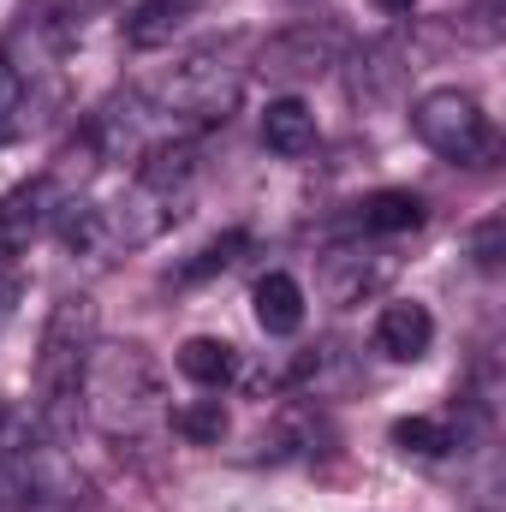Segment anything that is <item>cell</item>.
I'll return each mask as SVG.
<instances>
[{
    "instance_id": "17",
    "label": "cell",
    "mask_w": 506,
    "mask_h": 512,
    "mask_svg": "<svg viewBox=\"0 0 506 512\" xmlns=\"http://www.w3.org/2000/svg\"><path fill=\"white\" fill-rule=\"evenodd\" d=\"M495 245H501V221H483V227H477V262H483V268H495V262H501Z\"/></svg>"
},
{
    "instance_id": "1",
    "label": "cell",
    "mask_w": 506,
    "mask_h": 512,
    "mask_svg": "<svg viewBox=\"0 0 506 512\" xmlns=\"http://www.w3.org/2000/svg\"><path fill=\"white\" fill-rule=\"evenodd\" d=\"M78 405L84 417L114 435V441H137L143 429L161 423V370L137 340H96L84 382H78Z\"/></svg>"
},
{
    "instance_id": "6",
    "label": "cell",
    "mask_w": 506,
    "mask_h": 512,
    "mask_svg": "<svg viewBox=\"0 0 506 512\" xmlns=\"http://www.w3.org/2000/svg\"><path fill=\"white\" fill-rule=\"evenodd\" d=\"M334 54H340V42H334L328 30H316V24H304V30L274 36V42L262 48V72H268V78H316V72L334 66Z\"/></svg>"
},
{
    "instance_id": "11",
    "label": "cell",
    "mask_w": 506,
    "mask_h": 512,
    "mask_svg": "<svg viewBox=\"0 0 506 512\" xmlns=\"http://www.w3.org/2000/svg\"><path fill=\"white\" fill-rule=\"evenodd\" d=\"M262 143H268L274 155H286V161L310 155V149H316V114H310V102L274 96V102L262 108Z\"/></svg>"
},
{
    "instance_id": "15",
    "label": "cell",
    "mask_w": 506,
    "mask_h": 512,
    "mask_svg": "<svg viewBox=\"0 0 506 512\" xmlns=\"http://www.w3.org/2000/svg\"><path fill=\"white\" fill-rule=\"evenodd\" d=\"M30 102H36V90H30V84L18 78V66L0 54V143L30 126Z\"/></svg>"
},
{
    "instance_id": "8",
    "label": "cell",
    "mask_w": 506,
    "mask_h": 512,
    "mask_svg": "<svg viewBox=\"0 0 506 512\" xmlns=\"http://www.w3.org/2000/svg\"><path fill=\"white\" fill-rule=\"evenodd\" d=\"M179 376L191 387H203V393H221V387L239 382V370H245V358H239V346L233 340H221V334H191L185 346H179Z\"/></svg>"
},
{
    "instance_id": "13",
    "label": "cell",
    "mask_w": 506,
    "mask_h": 512,
    "mask_svg": "<svg viewBox=\"0 0 506 512\" xmlns=\"http://www.w3.org/2000/svg\"><path fill=\"white\" fill-rule=\"evenodd\" d=\"M393 274V262L376 256V262H364V251H334L328 262V292L340 298V304H358V298H370L381 280Z\"/></svg>"
},
{
    "instance_id": "9",
    "label": "cell",
    "mask_w": 506,
    "mask_h": 512,
    "mask_svg": "<svg viewBox=\"0 0 506 512\" xmlns=\"http://www.w3.org/2000/svg\"><path fill=\"white\" fill-rule=\"evenodd\" d=\"M393 447L399 453H417V459H447L465 447V417L459 411H417V417H399L393 429Z\"/></svg>"
},
{
    "instance_id": "10",
    "label": "cell",
    "mask_w": 506,
    "mask_h": 512,
    "mask_svg": "<svg viewBox=\"0 0 506 512\" xmlns=\"http://www.w3.org/2000/svg\"><path fill=\"white\" fill-rule=\"evenodd\" d=\"M251 304H256V328L274 334V340H286V334L304 328V286H298L286 268H268V274L256 280Z\"/></svg>"
},
{
    "instance_id": "7",
    "label": "cell",
    "mask_w": 506,
    "mask_h": 512,
    "mask_svg": "<svg viewBox=\"0 0 506 512\" xmlns=\"http://www.w3.org/2000/svg\"><path fill=\"white\" fill-rule=\"evenodd\" d=\"M423 221H429V203L417 191H370L364 203H352L358 239H399V233H417Z\"/></svg>"
},
{
    "instance_id": "5",
    "label": "cell",
    "mask_w": 506,
    "mask_h": 512,
    "mask_svg": "<svg viewBox=\"0 0 506 512\" xmlns=\"http://www.w3.org/2000/svg\"><path fill=\"white\" fill-rule=\"evenodd\" d=\"M429 346H435V316H429V304H417V298H393V304L376 316V352L381 358H393V364H417Z\"/></svg>"
},
{
    "instance_id": "3",
    "label": "cell",
    "mask_w": 506,
    "mask_h": 512,
    "mask_svg": "<svg viewBox=\"0 0 506 512\" xmlns=\"http://www.w3.org/2000/svg\"><path fill=\"white\" fill-rule=\"evenodd\" d=\"M96 304L84 292L60 298L48 310V328H42V352H36V405L48 423H60L66 411H78V382H84V364L96 352Z\"/></svg>"
},
{
    "instance_id": "12",
    "label": "cell",
    "mask_w": 506,
    "mask_h": 512,
    "mask_svg": "<svg viewBox=\"0 0 506 512\" xmlns=\"http://www.w3.org/2000/svg\"><path fill=\"white\" fill-rule=\"evenodd\" d=\"M197 12H203V0H137L126 12V42L131 48H161V42H173Z\"/></svg>"
},
{
    "instance_id": "18",
    "label": "cell",
    "mask_w": 506,
    "mask_h": 512,
    "mask_svg": "<svg viewBox=\"0 0 506 512\" xmlns=\"http://www.w3.org/2000/svg\"><path fill=\"white\" fill-rule=\"evenodd\" d=\"M18 292H24V274L0 280V328H6V322H12V310H18Z\"/></svg>"
},
{
    "instance_id": "4",
    "label": "cell",
    "mask_w": 506,
    "mask_h": 512,
    "mask_svg": "<svg viewBox=\"0 0 506 512\" xmlns=\"http://www.w3.org/2000/svg\"><path fill=\"white\" fill-rule=\"evenodd\" d=\"M411 131L453 167H483L495 155V126L471 90H429L411 102Z\"/></svg>"
},
{
    "instance_id": "16",
    "label": "cell",
    "mask_w": 506,
    "mask_h": 512,
    "mask_svg": "<svg viewBox=\"0 0 506 512\" xmlns=\"http://www.w3.org/2000/svg\"><path fill=\"white\" fill-rule=\"evenodd\" d=\"M245 245H251L245 233H227V239H215L209 251H197V262H185V274H179V280H203V274H215V268H233Z\"/></svg>"
},
{
    "instance_id": "14",
    "label": "cell",
    "mask_w": 506,
    "mask_h": 512,
    "mask_svg": "<svg viewBox=\"0 0 506 512\" xmlns=\"http://www.w3.org/2000/svg\"><path fill=\"white\" fill-rule=\"evenodd\" d=\"M173 429H179L191 447H215V441L227 435V405H221V399H191V405L173 411Z\"/></svg>"
},
{
    "instance_id": "19",
    "label": "cell",
    "mask_w": 506,
    "mask_h": 512,
    "mask_svg": "<svg viewBox=\"0 0 506 512\" xmlns=\"http://www.w3.org/2000/svg\"><path fill=\"white\" fill-rule=\"evenodd\" d=\"M370 6H376V12H387V18H405L417 0H370Z\"/></svg>"
},
{
    "instance_id": "2",
    "label": "cell",
    "mask_w": 506,
    "mask_h": 512,
    "mask_svg": "<svg viewBox=\"0 0 506 512\" xmlns=\"http://www.w3.org/2000/svg\"><path fill=\"white\" fill-rule=\"evenodd\" d=\"M143 96H149V108H155L173 131L227 126V114H233L239 96H245V66H239L233 48H197V54H185L161 84H149Z\"/></svg>"
}]
</instances>
